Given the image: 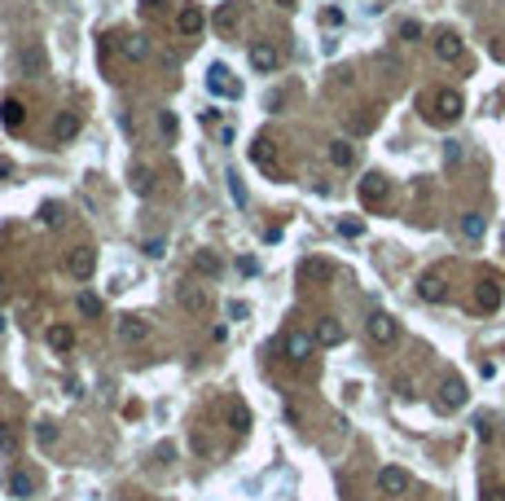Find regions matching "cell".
<instances>
[{
    "mask_svg": "<svg viewBox=\"0 0 505 501\" xmlns=\"http://www.w3.org/2000/svg\"><path fill=\"white\" fill-rule=\"evenodd\" d=\"M462 110H466V101H462V92H457V88H435V92H426V97H422V115H426V124H435V128L457 124Z\"/></svg>",
    "mask_w": 505,
    "mask_h": 501,
    "instance_id": "6da1fadb",
    "label": "cell"
},
{
    "mask_svg": "<svg viewBox=\"0 0 505 501\" xmlns=\"http://www.w3.org/2000/svg\"><path fill=\"white\" fill-rule=\"evenodd\" d=\"M356 194H360V207H369V211H374V207H382V202H387V194H391V181H387L382 172H369L365 181H360V189H356Z\"/></svg>",
    "mask_w": 505,
    "mask_h": 501,
    "instance_id": "7a4b0ae2",
    "label": "cell"
},
{
    "mask_svg": "<svg viewBox=\"0 0 505 501\" xmlns=\"http://www.w3.org/2000/svg\"><path fill=\"white\" fill-rule=\"evenodd\" d=\"M365 334L378 343V348H391V343L400 339V321H395V317H387V313H374V317L365 321Z\"/></svg>",
    "mask_w": 505,
    "mask_h": 501,
    "instance_id": "3957f363",
    "label": "cell"
},
{
    "mask_svg": "<svg viewBox=\"0 0 505 501\" xmlns=\"http://www.w3.org/2000/svg\"><path fill=\"white\" fill-rule=\"evenodd\" d=\"M312 348H317V339H312V334H299V330H290V334L281 339V356H286L290 365H308Z\"/></svg>",
    "mask_w": 505,
    "mask_h": 501,
    "instance_id": "277c9868",
    "label": "cell"
},
{
    "mask_svg": "<svg viewBox=\"0 0 505 501\" xmlns=\"http://www.w3.org/2000/svg\"><path fill=\"white\" fill-rule=\"evenodd\" d=\"M299 282H308V286H330V282H334V264H330V259H321V255L299 259Z\"/></svg>",
    "mask_w": 505,
    "mask_h": 501,
    "instance_id": "5b68a950",
    "label": "cell"
},
{
    "mask_svg": "<svg viewBox=\"0 0 505 501\" xmlns=\"http://www.w3.org/2000/svg\"><path fill=\"white\" fill-rule=\"evenodd\" d=\"M66 273H70L75 282H88L92 273H97V250H92V246H75V250L66 255Z\"/></svg>",
    "mask_w": 505,
    "mask_h": 501,
    "instance_id": "8992f818",
    "label": "cell"
},
{
    "mask_svg": "<svg viewBox=\"0 0 505 501\" xmlns=\"http://www.w3.org/2000/svg\"><path fill=\"white\" fill-rule=\"evenodd\" d=\"M378 488H382L387 497H404L408 488H413V475H408L404 466H382V471H378Z\"/></svg>",
    "mask_w": 505,
    "mask_h": 501,
    "instance_id": "52a82bcc",
    "label": "cell"
},
{
    "mask_svg": "<svg viewBox=\"0 0 505 501\" xmlns=\"http://www.w3.org/2000/svg\"><path fill=\"white\" fill-rule=\"evenodd\" d=\"M417 295H422L426 304H444V299H448V277H444L439 268L422 273V277H417Z\"/></svg>",
    "mask_w": 505,
    "mask_h": 501,
    "instance_id": "ba28073f",
    "label": "cell"
},
{
    "mask_svg": "<svg viewBox=\"0 0 505 501\" xmlns=\"http://www.w3.org/2000/svg\"><path fill=\"white\" fill-rule=\"evenodd\" d=\"M501 304H505V291H501L497 277H484L475 286V308H479V313H497Z\"/></svg>",
    "mask_w": 505,
    "mask_h": 501,
    "instance_id": "9c48e42d",
    "label": "cell"
},
{
    "mask_svg": "<svg viewBox=\"0 0 505 501\" xmlns=\"http://www.w3.org/2000/svg\"><path fill=\"white\" fill-rule=\"evenodd\" d=\"M207 88L215 92V97H242V84L228 75V66H220V62L207 70Z\"/></svg>",
    "mask_w": 505,
    "mask_h": 501,
    "instance_id": "30bf717a",
    "label": "cell"
},
{
    "mask_svg": "<svg viewBox=\"0 0 505 501\" xmlns=\"http://www.w3.org/2000/svg\"><path fill=\"white\" fill-rule=\"evenodd\" d=\"M176 304H180V308H185V313H194V317H202V313H207V308H211V295H207V291H202V286H194V282H185V286H180V291H176Z\"/></svg>",
    "mask_w": 505,
    "mask_h": 501,
    "instance_id": "8fae6325",
    "label": "cell"
},
{
    "mask_svg": "<svg viewBox=\"0 0 505 501\" xmlns=\"http://www.w3.org/2000/svg\"><path fill=\"white\" fill-rule=\"evenodd\" d=\"M466 396H471V391H466V383H462L457 374H448V378L439 383V409H444V413L462 409V404H466Z\"/></svg>",
    "mask_w": 505,
    "mask_h": 501,
    "instance_id": "7c38bea8",
    "label": "cell"
},
{
    "mask_svg": "<svg viewBox=\"0 0 505 501\" xmlns=\"http://www.w3.org/2000/svg\"><path fill=\"white\" fill-rule=\"evenodd\" d=\"M250 66H255V70H264V75H273V70H277L281 66V49H277V44H250Z\"/></svg>",
    "mask_w": 505,
    "mask_h": 501,
    "instance_id": "4fadbf2b",
    "label": "cell"
},
{
    "mask_svg": "<svg viewBox=\"0 0 505 501\" xmlns=\"http://www.w3.org/2000/svg\"><path fill=\"white\" fill-rule=\"evenodd\" d=\"M430 49H435L439 62H457V57L466 53V44H462V35H457V31H439L435 40H430Z\"/></svg>",
    "mask_w": 505,
    "mask_h": 501,
    "instance_id": "5bb4252c",
    "label": "cell"
},
{
    "mask_svg": "<svg viewBox=\"0 0 505 501\" xmlns=\"http://www.w3.org/2000/svg\"><path fill=\"white\" fill-rule=\"evenodd\" d=\"M115 330H119V339H123V343H146V339H150V321H146V317H132V313L119 317Z\"/></svg>",
    "mask_w": 505,
    "mask_h": 501,
    "instance_id": "9a60e30c",
    "label": "cell"
},
{
    "mask_svg": "<svg viewBox=\"0 0 505 501\" xmlns=\"http://www.w3.org/2000/svg\"><path fill=\"white\" fill-rule=\"evenodd\" d=\"M312 339H317V348H339V343H343V326L334 317H321L317 330H312Z\"/></svg>",
    "mask_w": 505,
    "mask_h": 501,
    "instance_id": "2e32d148",
    "label": "cell"
},
{
    "mask_svg": "<svg viewBox=\"0 0 505 501\" xmlns=\"http://www.w3.org/2000/svg\"><path fill=\"white\" fill-rule=\"evenodd\" d=\"M202 22H207V18H202L198 5H180V9H176V31H180V35H198Z\"/></svg>",
    "mask_w": 505,
    "mask_h": 501,
    "instance_id": "e0dca14e",
    "label": "cell"
},
{
    "mask_svg": "<svg viewBox=\"0 0 505 501\" xmlns=\"http://www.w3.org/2000/svg\"><path fill=\"white\" fill-rule=\"evenodd\" d=\"M0 119H5L9 132H22V119H27V110H22L18 97H5V101H0Z\"/></svg>",
    "mask_w": 505,
    "mask_h": 501,
    "instance_id": "ac0fdd59",
    "label": "cell"
},
{
    "mask_svg": "<svg viewBox=\"0 0 505 501\" xmlns=\"http://www.w3.org/2000/svg\"><path fill=\"white\" fill-rule=\"evenodd\" d=\"M194 273H202V277H220L224 259L215 255V250H198V255H194Z\"/></svg>",
    "mask_w": 505,
    "mask_h": 501,
    "instance_id": "d6986e66",
    "label": "cell"
},
{
    "mask_svg": "<svg viewBox=\"0 0 505 501\" xmlns=\"http://www.w3.org/2000/svg\"><path fill=\"white\" fill-rule=\"evenodd\" d=\"M374 124H378V110H374V106H365L360 115L347 119V132H352V137H365V132H374Z\"/></svg>",
    "mask_w": 505,
    "mask_h": 501,
    "instance_id": "ffe728a7",
    "label": "cell"
},
{
    "mask_svg": "<svg viewBox=\"0 0 505 501\" xmlns=\"http://www.w3.org/2000/svg\"><path fill=\"white\" fill-rule=\"evenodd\" d=\"M326 154H330V163H334V167H352V163H356V146H352V141H343V137H339V141H330V150H326Z\"/></svg>",
    "mask_w": 505,
    "mask_h": 501,
    "instance_id": "44dd1931",
    "label": "cell"
},
{
    "mask_svg": "<svg viewBox=\"0 0 505 501\" xmlns=\"http://www.w3.org/2000/svg\"><path fill=\"white\" fill-rule=\"evenodd\" d=\"M250 159H255L264 172H281V163H277V150H268V141H255V146H250Z\"/></svg>",
    "mask_w": 505,
    "mask_h": 501,
    "instance_id": "7402d4cb",
    "label": "cell"
},
{
    "mask_svg": "<svg viewBox=\"0 0 505 501\" xmlns=\"http://www.w3.org/2000/svg\"><path fill=\"white\" fill-rule=\"evenodd\" d=\"M128 181H132V194H141V198L154 194V172H150V167H132Z\"/></svg>",
    "mask_w": 505,
    "mask_h": 501,
    "instance_id": "603a6c76",
    "label": "cell"
},
{
    "mask_svg": "<svg viewBox=\"0 0 505 501\" xmlns=\"http://www.w3.org/2000/svg\"><path fill=\"white\" fill-rule=\"evenodd\" d=\"M49 348L53 352H70L75 348V330L70 326H49Z\"/></svg>",
    "mask_w": 505,
    "mask_h": 501,
    "instance_id": "cb8c5ba5",
    "label": "cell"
},
{
    "mask_svg": "<svg viewBox=\"0 0 505 501\" xmlns=\"http://www.w3.org/2000/svg\"><path fill=\"white\" fill-rule=\"evenodd\" d=\"M484 229H488V224H484V216H479V211H466V216H462V237H466V242H479V237H484Z\"/></svg>",
    "mask_w": 505,
    "mask_h": 501,
    "instance_id": "d4e9b609",
    "label": "cell"
},
{
    "mask_svg": "<svg viewBox=\"0 0 505 501\" xmlns=\"http://www.w3.org/2000/svg\"><path fill=\"white\" fill-rule=\"evenodd\" d=\"M75 132H79V115H70V110H66V115H57V119H53V137H57V141H70Z\"/></svg>",
    "mask_w": 505,
    "mask_h": 501,
    "instance_id": "484cf974",
    "label": "cell"
},
{
    "mask_svg": "<svg viewBox=\"0 0 505 501\" xmlns=\"http://www.w3.org/2000/svg\"><path fill=\"white\" fill-rule=\"evenodd\" d=\"M119 49H123V57H132V62H141V57L150 53V44H146V35H119Z\"/></svg>",
    "mask_w": 505,
    "mask_h": 501,
    "instance_id": "4316f807",
    "label": "cell"
},
{
    "mask_svg": "<svg viewBox=\"0 0 505 501\" xmlns=\"http://www.w3.org/2000/svg\"><path fill=\"white\" fill-rule=\"evenodd\" d=\"M9 493H14V497H22V501H27V497L35 493V480H31V475H27V471H14V475H9Z\"/></svg>",
    "mask_w": 505,
    "mask_h": 501,
    "instance_id": "83f0119b",
    "label": "cell"
},
{
    "mask_svg": "<svg viewBox=\"0 0 505 501\" xmlns=\"http://www.w3.org/2000/svg\"><path fill=\"white\" fill-rule=\"evenodd\" d=\"M233 22H237V0H228V5H220L215 9V31H233Z\"/></svg>",
    "mask_w": 505,
    "mask_h": 501,
    "instance_id": "f1b7e54d",
    "label": "cell"
},
{
    "mask_svg": "<svg viewBox=\"0 0 505 501\" xmlns=\"http://www.w3.org/2000/svg\"><path fill=\"white\" fill-rule=\"evenodd\" d=\"M228 426H233L237 435H242L246 426H250V413H246V404H233V409H228Z\"/></svg>",
    "mask_w": 505,
    "mask_h": 501,
    "instance_id": "f546056e",
    "label": "cell"
},
{
    "mask_svg": "<svg viewBox=\"0 0 505 501\" xmlns=\"http://www.w3.org/2000/svg\"><path fill=\"white\" fill-rule=\"evenodd\" d=\"M22 70L40 75V70H44V53H40V49H27V53H22Z\"/></svg>",
    "mask_w": 505,
    "mask_h": 501,
    "instance_id": "4dcf8cb0",
    "label": "cell"
},
{
    "mask_svg": "<svg viewBox=\"0 0 505 501\" xmlns=\"http://www.w3.org/2000/svg\"><path fill=\"white\" fill-rule=\"evenodd\" d=\"M0 449H5V453H18V431H14L9 422H0Z\"/></svg>",
    "mask_w": 505,
    "mask_h": 501,
    "instance_id": "1f68e13d",
    "label": "cell"
},
{
    "mask_svg": "<svg viewBox=\"0 0 505 501\" xmlns=\"http://www.w3.org/2000/svg\"><path fill=\"white\" fill-rule=\"evenodd\" d=\"M79 313H83V317H97V313H101V299L83 291V295H79Z\"/></svg>",
    "mask_w": 505,
    "mask_h": 501,
    "instance_id": "d6a6232c",
    "label": "cell"
},
{
    "mask_svg": "<svg viewBox=\"0 0 505 501\" xmlns=\"http://www.w3.org/2000/svg\"><path fill=\"white\" fill-rule=\"evenodd\" d=\"M321 22H326V27H343V9L339 5H326V9H321Z\"/></svg>",
    "mask_w": 505,
    "mask_h": 501,
    "instance_id": "836d02e7",
    "label": "cell"
},
{
    "mask_svg": "<svg viewBox=\"0 0 505 501\" xmlns=\"http://www.w3.org/2000/svg\"><path fill=\"white\" fill-rule=\"evenodd\" d=\"M250 317V304H242V299H228V321H246Z\"/></svg>",
    "mask_w": 505,
    "mask_h": 501,
    "instance_id": "e575fe53",
    "label": "cell"
},
{
    "mask_svg": "<svg viewBox=\"0 0 505 501\" xmlns=\"http://www.w3.org/2000/svg\"><path fill=\"white\" fill-rule=\"evenodd\" d=\"M176 128H180V124H176V115H172V110H163V115H159V132H163V137H176Z\"/></svg>",
    "mask_w": 505,
    "mask_h": 501,
    "instance_id": "d590c367",
    "label": "cell"
},
{
    "mask_svg": "<svg viewBox=\"0 0 505 501\" xmlns=\"http://www.w3.org/2000/svg\"><path fill=\"white\" fill-rule=\"evenodd\" d=\"M141 250H146L150 259H159V255H167V242H163V237H150V242L141 246Z\"/></svg>",
    "mask_w": 505,
    "mask_h": 501,
    "instance_id": "8d00e7d4",
    "label": "cell"
},
{
    "mask_svg": "<svg viewBox=\"0 0 505 501\" xmlns=\"http://www.w3.org/2000/svg\"><path fill=\"white\" fill-rule=\"evenodd\" d=\"M228 194H233L237 202H246V189H242V176L237 172H228Z\"/></svg>",
    "mask_w": 505,
    "mask_h": 501,
    "instance_id": "74e56055",
    "label": "cell"
},
{
    "mask_svg": "<svg viewBox=\"0 0 505 501\" xmlns=\"http://www.w3.org/2000/svg\"><path fill=\"white\" fill-rule=\"evenodd\" d=\"M339 233L343 237H360V233H365V224H360V220H339Z\"/></svg>",
    "mask_w": 505,
    "mask_h": 501,
    "instance_id": "f35d334b",
    "label": "cell"
},
{
    "mask_svg": "<svg viewBox=\"0 0 505 501\" xmlns=\"http://www.w3.org/2000/svg\"><path fill=\"white\" fill-rule=\"evenodd\" d=\"M400 40H422V27L417 22H400Z\"/></svg>",
    "mask_w": 505,
    "mask_h": 501,
    "instance_id": "ab89813d",
    "label": "cell"
},
{
    "mask_svg": "<svg viewBox=\"0 0 505 501\" xmlns=\"http://www.w3.org/2000/svg\"><path fill=\"white\" fill-rule=\"evenodd\" d=\"M444 163H462V146H457V141H448V146H444Z\"/></svg>",
    "mask_w": 505,
    "mask_h": 501,
    "instance_id": "60d3db41",
    "label": "cell"
},
{
    "mask_svg": "<svg viewBox=\"0 0 505 501\" xmlns=\"http://www.w3.org/2000/svg\"><path fill=\"white\" fill-rule=\"evenodd\" d=\"M264 106H268V110H281V106H286V92H281V88L268 92V97H264Z\"/></svg>",
    "mask_w": 505,
    "mask_h": 501,
    "instance_id": "b9f144b4",
    "label": "cell"
},
{
    "mask_svg": "<svg viewBox=\"0 0 505 501\" xmlns=\"http://www.w3.org/2000/svg\"><path fill=\"white\" fill-rule=\"evenodd\" d=\"M35 435H40V444H44V449H53V440H57L49 422H40V431H35Z\"/></svg>",
    "mask_w": 505,
    "mask_h": 501,
    "instance_id": "7bdbcfd3",
    "label": "cell"
},
{
    "mask_svg": "<svg viewBox=\"0 0 505 501\" xmlns=\"http://www.w3.org/2000/svg\"><path fill=\"white\" fill-rule=\"evenodd\" d=\"M484 501H505V488H484Z\"/></svg>",
    "mask_w": 505,
    "mask_h": 501,
    "instance_id": "ee69618b",
    "label": "cell"
},
{
    "mask_svg": "<svg viewBox=\"0 0 505 501\" xmlns=\"http://www.w3.org/2000/svg\"><path fill=\"white\" fill-rule=\"evenodd\" d=\"M273 5H281V9H290V5H299V0H273Z\"/></svg>",
    "mask_w": 505,
    "mask_h": 501,
    "instance_id": "f6af8a7d",
    "label": "cell"
},
{
    "mask_svg": "<svg viewBox=\"0 0 505 501\" xmlns=\"http://www.w3.org/2000/svg\"><path fill=\"white\" fill-rule=\"evenodd\" d=\"M141 5H146V9H154V5H159V0H141Z\"/></svg>",
    "mask_w": 505,
    "mask_h": 501,
    "instance_id": "bcb514c9",
    "label": "cell"
},
{
    "mask_svg": "<svg viewBox=\"0 0 505 501\" xmlns=\"http://www.w3.org/2000/svg\"><path fill=\"white\" fill-rule=\"evenodd\" d=\"M0 334H5V317H0Z\"/></svg>",
    "mask_w": 505,
    "mask_h": 501,
    "instance_id": "7dc6e473",
    "label": "cell"
},
{
    "mask_svg": "<svg viewBox=\"0 0 505 501\" xmlns=\"http://www.w3.org/2000/svg\"><path fill=\"white\" fill-rule=\"evenodd\" d=\"M0 295H5V277H0Z\"/></svg>",
    "mask_w": 505,
    "mask_h": 501,
    "instance_id": "c3c4849f",
    "label": "cell"
}]
</instances>
